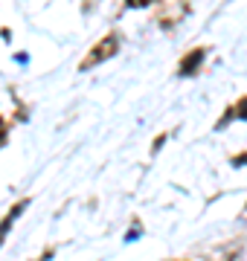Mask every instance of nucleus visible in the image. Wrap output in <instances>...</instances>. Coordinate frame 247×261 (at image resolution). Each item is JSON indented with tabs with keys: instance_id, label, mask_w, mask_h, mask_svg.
<instances>
[{
	"instance_id": "4",
	"label": "nucleus",
	"mask_w": 247,
	"mask_h": 261,
	"mask_svg": "<svg viewBox=\"0 0 247 261\" xmlns=\"http://www.w3.org/2000/svg\"><path fill=\"white\" fill-rule=\"evenodd\" d=\"M233 116H241V119H247V96H244V99H241V102L236 105V108H230V111H227V116H224V119H221L218 125H227V119H233Z\"/></svg>"
},
{
	"instance_id": "2",
	"label": "nucleus",
	"mask_w": 247,
	"mask_h": 261,
	"mask_svg": "<svg viewBox=\"0 0 247 261\" xmlns=\"http://www.w3.org/2000/svg\"><path fill=\"white\" fill-rule=\"evenodd\" d=\"M204 56H207V49H204V47L192 49L189 56L181 61V75H192V73H195V70H198V64L204 61Z\"/></svg>"
},
{
	"instance_id": "5",
	"label": "nucleus",
	"mask_w": 247,
	"mask_h": 261,
	"mask_svg": "<svg viewBox=\"0 0 247 261\" xmlns=\"http://www.w3.org/2000/svg\"><path fill=\"white\" fill-rule=\"evenodd\" d=\"M128 6H137V9H143V6H149V3H154V0H125Z\"/></svg>"
},
{
	"instance_id": "3",
	"label": "nucleus",
	"mask_w": 247,
	"mask_h": 261,
	"mask_svg": "<svg viewBox=\"0 0 247 261\" xmlns=\"http://www.w3.org/2000/svg\"><path fill=\"white\" fill-rule=\"evenodd\" d=\"M23 206H27V203H18V206H15V209H12L9 215H6V221H3V224H0V244H3V238H6V232H9L12 221H15V218H18L20 212H23Z\"/></svg>"
},
{
	"instance_id": "6",
	"label": "nucleus",
	"mask_w": 247,
	"mask_h": 261,
	"mask_svg": "<svg viewBox=\"0 0 247 261\" xmlns=\"http://www.w3.org/2000/svg\"><path fill=\"white\" fill-rule=\"evenodd\" d=\"M3 137H6V128H3V119H0V145H3Z\"/></svg>"
},
{
	"instance_id": "1",
	"label": "nucleus",
	"mask_w": 247,
	"mask_h": 261,
	"mask_svg": "<svg viewBox=\"0 0 247 261\" xmlns=\"http://www.w3.org/2000/svg\"><path fill=\"white\" fill-rule=\"evenodd\" d=\"M116 49H119V38H116V35H105L102 41H99V44H96V47L85 56L82 70H90V67H96L99 61H108L111 56H116Z\"/></svg>"
}]
</instances>
